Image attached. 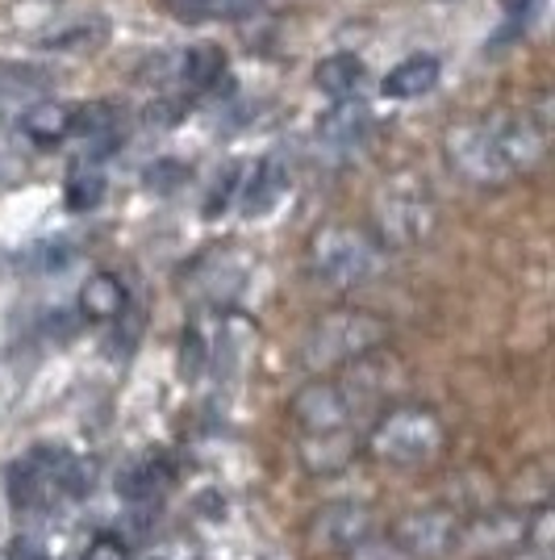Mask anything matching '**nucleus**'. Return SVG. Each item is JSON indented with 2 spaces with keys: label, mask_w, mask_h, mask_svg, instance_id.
Returning <instances> with one entry per match:
<instances>
[{
  "label": "nucleus",
  "mask_w": 555,
  "mask_h": 560,
  "mask_svg": "<svg viewBox=\"0 0 555 560\" xmlns=\"http://www.w3.org/2000/svg\"><path fill=\"white\" fill-rule=\"evenodd\" d=\"M109 38V22L105 18H80V22L63 25V30H50L43 38L47 50H93Z\"/></svg>",
  "instance_id": "15"
},
{
  "label": "nucleus",
  "mask_w": 555,
  "mask_h": 560,
  "mask_svg": "<svg viewBox=\"0 0 555 560\" xmlns=\"http://www.w3.org/2000/svg\"><path fill=\"white\" fill-rule=\"evenodd\" d=\"M309 536H314V544H322V548H351V544L368 539V511L364 506H351V502L322 506V514L309 527Z\"/></svg>",
  "instance_id": "8"
},
{
  "label": "nucleus",
  "mask_w": 555,
  "mask_h": 560,
  "mask_svg": "<svg viewBox=\"0 0 555 560\" xmlns=\"http://www.w3.org/2000/svg\"><path fill=\"white\" fill-rule=\"evenodd\" d=\"M435 80H439V59H435V55H410V59H401V63L385 75L380 93L389 96V101H410V96L430 93Z\"/></svg>",
  "instance_id": "11"
},
{
  "label": "nucleus",
  "mask_w": 555,
  "mask_h": 560,
  "mask_svg": "<svg viewBox=\"0 0 555 560\" xmlns=\"http://www.w3.org/2000/svg\"><path fill=\"white\" fill-rule=\"evenodd\" d=\"M238 164H231L222 176H217V185H213V192H209V201H205V213L209 218H217V210H226V201H231V192L238 188Z\"/></svg>",
  "instance_id": "22"
},
{
  "label": "nucleus",
  "mask_w": 555,
  "mask_h": 560,
  "mask_svg": "<svg viewBox=\"0 0 555 560\" xmlns=\"http://www.w3.org/2000/svg\"><path fill=\"white\" fill-rule=\"evenodd\" d=\"M163 9L172 18H180V22H201V18H209V0H163Z\"/></svg>",
  "instance_id": "26"
},
{
  "label": "nucleus",
  "mask_w": 555,
  "mask_h": 560,
  "mask_svg": "<svg viewBox=\"0 0 555 560\" xmlns=\"http://www.w3.org/2000/svg\"><path fill=\"white\" fill-rule=\"evenodd\" d=\"M309 264L326 284L355 289V284H368L380 272V247L364 231L334 222V226H322L309 238Z\"/></svg>",
  "instance_id": "4"
},
{
  "label": "nucleus",
  "mask_w": 555,
  "mask_h": 560,
  "mask_svg": "<svg viewBox=\"0 0 555 560\" xmlns=\"http://www.w3.org/2000/svg\"><path fill=\"white\" fill-rule=\"evenodd\" d=\"M84 560H126V548H121V539H114V536H96L93 544H88Z\"/></svg>",
  "instance_id": "27"
},
{
  "label": "nucleus",
  "mask_w": 555,
  "mask_h": 560,
  "mask_svg": "<svg viewBox=\"0 0 555 560\" xmlns=\"http://www.w3.org/2000/svg\"><path fill=\"white\" fill-rule=\"evenodd\" d=\"M460 536V518L451 511H422V514H410L401 527H397V539H401V548L405 552H414V557H430L439 560L451 552V544Z\"/></svg>",
  "instance_id": "7"
},
{
  "label": "nucleus",
  "mask_w": 555,
  "mask_h": 560,
  "mask_svg": "<svg viewBox=\"0 0 555 560\" xmlns=\"http://www.w3.org/2000/svg\"><path fill=\"white\" fill-rule=\"evenodd\" d=\"M534 13V0H506V22H501V34H497V43H506V38H518L527 22H531Z\"/></svg>",
  "instance_id": "21"
},
{
  "label": "nucleus",
  "mask_w": 555,
  "mask_h": 560,
  "mask_svg": "<svg viewBox=\"0 0 555 560\" xmlns=\"http://www.w3.org/2000/svg\"><path fill=\"white\" fill-rule=\"evenodd\" d=\"M293 422L302 427V440L343 435L351 422V397L330 381H314L293 397Z\"/></svg>",
  "instance_id": "6"
},
{
  "label": "nucleus",
  "mask_w": 555,
  "mask_h": 560,
  "mask_svg": "<svg viewBox=\"0 0 555 560\" xmlns=\"http://www.w3.org/2000/svg\"><path fill=\"white\" fill-rule=\"evenodd\" d=\"M117 126V114L109 105H84V109H75L71 117V130L75 135H109Z\"/></svg>",
  "instance_id": "20"
},
{
  "label": "nucleus",
  "mask_w": 555,
  "mask_h": 560,
  "mask_svg": "<svg viewBox=\"0 0 555 560\" xmlns=\"http://www.w3.org/2000/svg\"><path fill=\"white\" fill-rule=\"evenodd\" d=\"M180 71H185V80L192 89H213L226 75V50L213 47V43H197V47L185 50Z\"/></svg>",
  "instance_id": "16"
},
{
  "label": "nucleus",
  "mask_w": 555,
  "mask_h": 560,
  "mask_svg": "<svg viewBox=\"0 0 555 560\" xmlns=\"http://www.w3.org/2000/svg\"><path fill=\"white\" fill-rule=\"evenodd\" d=\"M163 486V468L155 460H134L126 472H117V493L139 502V498H151V493Z\"/></svg>",
  "instance_id": "18"
},
{
  "label": "nucleus",
  "mask_w": 555,
  "mask_h": 560,
  "mask_svg": "<svg viewBox=\"0 0 555 560\" xmlns=\"http://www.w3.org/2000/svg\"><path fill=\"white\" fill-rule=\"evenodd\" d=\"M364 59H355V55H326L322 63L314 68V84H318V93L334 96V101H351V96L359 93V84H364Z\"/></svg>",
  "instance_id": "12"
},
{
  "label": "nucleus",
  "mask_w": 555,
  "mask_h": 560,
  "mask_svg": "<svg viewBox=\"0 0 555 560\" xmlns=\"http://www.w3.org/2000/svg\"><path fill=\"white\" fill-rule=\"evenodd\" d=\"M371 213H376V231L389 247H417L439 226V201L414 172L389 176L371 201Z\"/></svg>",
  "instance_id": "2"
},
{
  "label": "nucleus",
  "mask_w": 555,
  "mask_h": 560,
  "mask_svg": "<svg viewBox=\"0 0 555 560\" xmlns=\"http://www.w3.org/2000/svg\"><path fill=\"white\" fill-rule=\"evenodd\" d=\"M351 435H318V440H302V460L309 472H339V468H347L351 460Z\"/></svg>",
  "instance_id": "14"
},
{
  "label": "nucleus",
  "mask_w": 555,
  "mask_h": 560,
  "mask_svg": "<svg viewBox=\"0 0 555 560\" xmlns=\"http://www.w3.org/2000/svg\"><path fill=\"white\" fill-rule=\"evenodd\" d=\"M9 560H47V552H43V544H38V539L22 536V539H13V544H9Z\"/></svg>",
  "instance_id": "29"
},
{
  "label": "nucleus",
  "mask_w": 555,
  "mask_h": 560,
  "mask_svg": "<svg viewBox=\"0 0 555 560\" xmlns=\"http://www.w3.org/2000/svg\"><path fill=\"white\" fill-rule=\"evenodd\" d=\"M371 114L359 105V101H339L334 109H326L318 117V142L330 147V151H351L368 139Z\"/></svg>",
  "instance_id": "9"
},
{
  "label": "nucleus",
  "mask_w": 555,
  "mask_h": 560,
  "mask_svg": "<svg viewBox=\"0 0 555 560\" xmlns=\"http://www.w3.org/2000/svg\"><path fill=\"white\" fill-rule=\"evenodd\" d=\"M263 0H209V13L213 18H226V22H238V18H251Z\"/></svg>",
  "instance_id": "23"
},
{
  "label": "nucleus",
  "mask_w": 555,
  "mask_h": 560,
  "mask_svg": "<svg viewBox=\"0 0 555 560\" xmlns=\"http://www.w3.org/2000/svg\"><path fill=\"white\" fill-rule=\"evenodd\" d=\"M351 560H401V552L389 548L385 539H359L351 544Z\"/></svg>",
  "instance_id": "25"
},
{
  "label": "nucleus",
  "mask_w": 555,
  "mask_h": 560,
  "mask_svg": "<svg viewBox=\"0 0 555 560\" xmlns=\"http://www.w3.org/2000/svg\"><path fill=\"white\" fill-rule=\"evenodd\" d=\"M185 176V167L180 164H155L151 172H146V180H151V188H176V180Z\"/></svg>",
  "instance_id": "28"
},
{
  "label": "nucleus",
  "mask_w": 555,
  "mask_h": 560,
  "mask_svg": "<svg viewBox=\"0 0 555 560\" xmlns=\"http://www.w3.org/2000/svg\"><path fill=\"white\" fill-rule=\"evenodd\" d=\"M288 192V167L280 155H268L263 164L255 167L251 185H247V197H243V213L247 218H263L280 206V197Z\"/></svg>",
  "instance_id": "10"
},
{
  "label": "nucleus",
  "mask_w": 555,
  "mask_h": 560,
  "mask_svg": "<svg viewBox=\"0 0 555 560\" xmlns=\"http://www.w3.org/2000/svg\"><path fill=\"white\" fill-rule=\"evenodd\" d=\"M447 435H442V422L422 410V406H401V410H389L385 419L376 422L371 431V452L385 460V465H430L442 452Z\"/></svg>",
  "instance_id": "5"
},
{
  "label": "nucleus",
  "mask_w": 555,
  "mask_h": 560,
  "mask_svg": "<svg viewBox=\"0 0 555 560\" xmlns=\"http://www.w3.org/2000/svg\"><path fill=\"white\" fill-rule=\"evenodd\" d=\"M80 310H84L93 323L117 318V314L126 310V289H121V280L109 277V272H96V277L84 284V293H80Z\"/></svg>",
  "instance_id": "13"
},
{
  "label": "nucleus",
  "mask_w": 555,
  "mask_h": 560,
  "mask_svg": "<svg viewBox=\"0 0 555 560\" xmlns=\"http://www.w3.org/2000/svg\"><path fill=\"white\" fill-rule=\"evenodd\" d=\"M447 164L476 188H501L518 172H531L547 151V130L531 114L460 121L442 139Z\"/></svg>",
  "instance_id": "1"
},
{
  "label": "nucleus",
  "mask_w": 555,
  "mask_h": 560,
  "mask_svg": "<svg viewBox=\"0 0 555 560\" xmlns=\"http://www.w3.org/2000/svg\"><path fill=\"white\" fill-rule=\"evenodd\" d=\"M101 197H105V180H101L96 172H75L68 180V206L75 213L93 210Z\"/></svg>",
  "instance_id": "19"
},
{
  "label": "nucleus",
  "mask_w": 555,
  "mask_h": 560,
  "mask_svg": "<svg viewBox=\"0 0 555 560\" xmlns=\"http://www.w3.org/2000/svg\"><path fill=\"white\" fill-rule=\"evenodd\" d=\"M201 360H205L201 335H197V330H188V335H185V348H180V373H185V376H197V373H201Z\"/></svg>",
  "instance_id": "24"
},
{
  "label": "nucleus",
  "mask_w": 555,
  "mask_h": 560,
  "mask_svg": "<svg viewBox=\"0 0 555 560\" xmlns=\"http://www.w3.org/2000/svg\"><path fill=\"white\" fill-rule=\"evenodd\" d=\"M389 339L385 318H376L368 310H334L318 318L302 343L305 369H339L351 360H364Z\"/></svg>",
  "instance_id": "3"
},
{
  "label": "nucleus",
  "mask_w": 555,
  "mask_h": 560,
  "mask_svg": "<svg viewBox=\"0 0 555 560\" xmlns=\"http://www.w3.org/2000/svg\"><path fill=\"white\" fill-rule=\"evenodd\" d=\"M71 117H75L71 105H38V109H29V114L22 117V130L34 142L50 147V142H59L71 135Z\"/></svg>",
  "instance_id": "17"
},
{
  "label": "nucleus",
  "mask_w": 555,
  "mask_h": 560,
  "mask_svg": "<svg viewBox=\"0 0 555 560\" xmlns=\"http://www.w3.org/2000/svg\"><path fill=\"white\" fill-rule=\"evenodd\" d=\"M47 560H50V557H47Z\"/></svg>",
  "instance_id": "30"
}]
</instances>
